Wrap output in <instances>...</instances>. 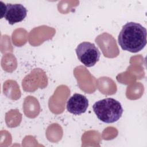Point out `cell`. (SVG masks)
<instances>
[{
  "label": "cell",
  "instance_id": "1",
  "mask_svg": "<svg viewBox=\"0 0 147 147\" xmlns=\"http://www.w3.org/2000/svg\"><path fill=\"white\" fill-rule=\"evenodd\" d=\"M118 42L122 49L131 53L138 52L146 44V29L138 23L127 22L119 32Z\"/></svg>",
  "mask_w": 147,
  "mask_h": 147
},
{
  "label": "cell",
  "instance_id": "2",
  "mask_svg": "<svg viewBox=\"0 0 147 147\" xmlns=\"http://www.w3.org/2000/svg\"><path fill=\"white\" fill-rule=\"evenodd\" d=\"M92 109L97 118L107 123L119 120L123 111L119 102L112 98H107L96 102L93 105Z\"/></svg>",
  "mask_w": 147,
  "mask_h": 147
},
{
  "label": "cell",
  "instance_id": "3",
  "mask_svg": "<svg viewBox=\"0 0 147 147\" xmlns=\"http://www.w3.org/2000/svg\"><path fill=\"white\" fill-rule=\"evenodd\" d=\"M78 60L86 67L94 66L99 60L100 52L94 44L83 42L79 44L76 49Z\"/></svg>",
  "mask_w": 147,
  "mask_h": 147
},
{
  "label": "cell",
  "instance_id": "4",
  "mask_svg": "<svg viewBox=\"0 0 147 147\" xmlns=\"http://www.w3.org/2000/svg\"><path fill=\"white\" fill-rule=\"evenodd\" d=\"M1 14V18L4 17L9 24L13 25L24 20L27 14V10L20 3H7L2 9Z\"/></svg>",
  "mask_w": 147,
  "mask_h": 147
},
{
  "label": "cell",
  "instance_id": "5",
  "mask_svg": "<svg viewBox=\"0 0 147 147\" xmlns=\"http://www.w3.org/2000/svg\"><path fill=\"white\" fill-rule=\"evenodd\" d=\"M88 106V100L83 95L75 93L71 96L67 102V109L74 115L84 113Z\"/></svg>",
  "mask_w": 147,
  "mask_h": 147
}]
</instances>
